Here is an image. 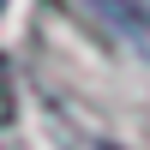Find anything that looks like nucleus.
<instances>
[{
	"instance_id": "nucleus-1",
	"label": "nucleus",
	"mask_w": 150,
	"mask_h": 150,
	"mask_svg": "<svg viewBox=\"0 0 150 150\" xmlns=\"http://www.w3.org/2000/svg\"><path fill=\"white\" fill-rule=\"evenodd\" d=\"M12 114H18V90H12V66L0 60V126H12Z\"/></svg>"
},
{
	"instance_id": "nucleus-2",
	"label": "nucleus",
	"mask_w": 150,
	"mask_h": 150,
	"mask_svg": "<svg viewBox=\"0 0 150 150\" xmlns=\"http://www.w3.org/2000/svg\"><path fill=\"white\" fill-rule=\"evenodd\" d=\"M114 6H120V12H132V18H144V24H150V0H114Z\"/></svg>"
}]
</instances>
